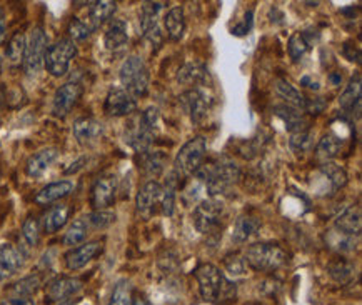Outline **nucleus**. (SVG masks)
Returning a JSON list of instances; mask_svg holds the SVG:
<instances>
[{"label": "nucleus", "instance_id": "31", "mask_svg": "<svg viewBox=\"0 0 362 305\" xmlns=\"http://www.w3.org/2000/svg\"><path fill=\"white\" fill-rule=\"evenodd\" d=\"M70 214H72V208L69 206H56L51 208L44 219V231L47 233L59 232L67 224Z\"/></svg>", "mask_w": 362, "mask_h": 305}, {"label": "nucleus", "instance_id": "36", "mask_svg": "<svg viewBox=\"0 0 362 305\" xmlns=\"http://www.w3.org/2000/svg\"><path fill=\"white\" fill-rule=\"evenodd\" d=\"M87 233H89V225H87V220L77 219L70 224V227L65 232L64 239V245H69V247H74V245H81L82 242L85 240Z\"/></svg>", "mask_w": 362, "mask_h": 305}, {"label": "nucleus", "instance_id": "34", "mask_svg": "<svg viewBox=\"0 0 362 305\" xmlns=\"http://www.w3.org/2000/svg\"><path fill=\"white\" fill-rule=\"evenodd\" d=\"M327 272L336 282L347 283L351 282L354 275H356V269H354L351 262L344 261V258H337V261L331 262V264L327 265Z\"/></svg>", "mask_w": 362, "mask_h": 305}, {"label": "nucleus", "instance_id": "15", "mask_svg": "<svg viewBox=\"0 0 362 305\" xmlns=\"http://www.w3.org/2000/svg\"><path fill=\"white\" fill-rule=\"evenodd\" d=\"M161 197H162V186L159 182L151 181L147 183H144L142 189L139 190L135 199V206H137V212L140 215L149 219L156 214L157 207L161 204Z\"/></svg>", "mask_w": 362, "mask_h": 305}, {"label": "nucleus", "instance_id": "25", "mask_svg": "<svg viewBox=\"0 0 362 305\" xmlns=\"http://www.w3.org/2000/svg\"><path fill=\"white\" fill-rule=\"evenodd\" d=\"M177 81L184 85H206L211 81V75L202 64H187L179 70Z\"/></svg>", "mask_w": 362, "mask_h": 305}, {"label": "nucleus", "instance_id": "13", "mask_svg": "<svg viewBox=\"0 0 362 305\" xmlns=\"http://www.w3.org/2000/svg\"><path fill=\"white\" fill-rule=\"evenodd\" d=\"M26 264V252L12 244L0 245V281H7Z\"/></svg>", "mask_w": 362, "mask_h": 305}, {"label": "nucleus", "instance_id": "6", "mask_svg": "<svg viewBox=\"0 0 362 305\" xmlns=\"http://www.w3.org/2000/svg\"><path fill=\"white\" fill-rule=\"evenodd\" d=\"M49 49V39L47 33L40 25L32 28L31 37H28L26 44V53H24V69L28 75H35L40 72V69L44 67L45 53Z\"/></svg>", "mask_w": 362, "mask_h": 305}, {"label": "nucleus", "instance_id": "2", "mask_svg": "<svg viewBox=\"0 0 362 305\" xmlns=\"http://www.w3.org/2000/svg\"><path fill=\"white\" fill-rule=\"evenodd\" d=\"M244 261L257 272H274L287 262V252L284 247L274 242H259L249 245L244 254Z\"/></svg>", "mask_w": 362, "mask_h": 305}, {"label": "nucleus", "instance_id": "18", "mask_svg": "<svg viewBox=\"0 0 362 305\" xmlns=\"http://www.w3.org/2000/svg\"><path fill=\"white\" fill-rule=\"evenodd\" d=\"M57 157H59V149L56 147H45L39 150L34 156L28 157L26 164V174L32 179L40 177L57 160Z\"/></svg>", "mask_w": 362, "mask_h": 305}, {"label": "nucleus", "instance_id": "4", "mask_svg": "<svg viewBox=\"0 0 362 305\" xmlns=\"http://www.w3.org/2000/svg\"><path fill=\"white\" fill-rule=\"evenodd\" d=\"M119 77L124 85V90L131 97L140 99L147 95L149 83H151V74H149L147 65H145V62L140 57H129L122 64V67H120Z\"/></svg>", "mask_w": 362, "mask_h": 305}, {"label": "nucleus", "instance_id": "28", "mask_svg": "<svg viewBox=\"0 0 362 305\" xmlns=\"http://www.w3.org/2000/svg\"><path fill=\"white\" fill-rule=\"evenodd\" d=\"M165 31H167V35L170 40L177 42L182 39L186 32V15L184 10L181 7H174L170 8L165 15Z\"/></svg>", "mask_w": 362, "mask_h": 305}, {"label": "nucleus", "instance_id": "46", "mask_svg": "<svg viewBox=\"0 0 362 305\" xmlns=\"http://www.w3.org/2000/svg\"><path fill=\"white\" fill-rule=\"evenodd\" d=\"M343 53L345 56V58H349V60H356L357 64H361V52L359 49H356L351 42H345L344 44V49H343Z\"/></svg>", "mask_w": 362, "mask_h": 305}, {"label": "nucleus", "instance_id": "7", "mask_svg": "<svg viewBox=\"0 0 362 305\" xmlns=\"http://www.w3.org/2000/svg\"><path fill=\"white\" fill-rule=\"evenodd\" d=\"M195 279H197L199 290L204 300L207 302H215L220 297L224 283H226V277L220 272L219 267L212 264H202L195 269Z\"/></svg>", "mask_w": 362, "mask_h": 305}, {"label": "nucleus", "instance_id": "32", "mask_svg": "<svg viewBox=\"0 0 362 305\" xmlns=\"http://www.w3.org/2000/svg\"><path fill=\"white\" fill-rule=\"evenodd\" d=\"M340 147H343V142L339 140V137L332 135V133H327V135H324L322 139L319 140L318 149H315V156H318V158L322 162V164H327V162H331L332 158L339 156Z\"/></svg>", "mask_w": 362, "mask_h": 305}, {"label": "nucleus", "instance_id": "3", "mask_svg": "<svg viewBox=\"0 0 362 305\" xmlns=\"http://www.w3.org/2000/svg\"><path fill=\"white\" fill-rule=\"evenodd\" d=\"M207 154V142L202 135H195L189 142L182 145L179 150L176 160H174V170L172 174L176 175L179 181H186L189 175L195 174L199 167L202 165L204 158Z\"/></svg>", "mask_w": 362, "mask_h": 305}, {"label": "nucleus", "instance_id": "43", "mask_svg": "<svg viewBox=\"0 0 362 305\" xmlns=\"http://www.w3.org/2000/svg\"><path fill=\"white\" fill-rule=\"evenodd\" d=\"M290 147L295 152H307L312 147V132L311 131H302L297 133H293L289 140Z\"/></svg>", "mask_w": 362, "mask_h": 305}, {"label": "nucleus", "instance_id": "19", "mask_svg": "<svg viewBox=\"0 0 362 305\" xmlns=\"http://www.w3.org/2000/svg\"><path fill=\"white\" fill-rule=\"evenodd\" d=\"M104 133V125L94 117H81L74 122V137L81 144L97 140Z\"/></svg>", "mask_w": 362, "mask_h": 305}, {"label": "nucleus", "instance_id": "44", "mask_svg": "<svg viewBox=\"0 0 362 305\" xmlns=\"http://www.w3.org/2000/svg\"><path fill=\"white\" fill-rule=\"evenodd\" d=\"M224 264H226V269L232 275H244L245 270H247V264H245L244 257H239V256L226 257Z\"/></svg>", "mask_w": 362, "mask_h": 305}, {"label": "nucleus", "instance_id": "22", "mask_svg": "<svg viewBox=\"0 0 362 305\" xmlns=\"http://www.w3.org/2000/svg\"><path fill=\"white\" fill-rule=\"evenodd\" d=\"M72 190H74L72 181L52 182V183H49V186H45L44 189L35 195V202L39 204V206H49V204L57 202V200L67 197Z\"/></svg>", "mask_w": 362, "mask_h": 305}, {"label": "nucleus", "instance_id": "24", "mask_svg": "<svg viewBox=\"0 0 362 305\" xmlns=\"http://www.w3.org/2000/svg\"><path fill=\"white\" fill-rule=\"evenodd\" d=\"M117 10V3L112 0H99V2H90L89 7V25L90 28H99L104 24L109 22L110 17Z\"/></svg>", "mask_w": 362, "mask_h": 305}, {"label": "nucleus", "instance_id": "54", "mask_svg": "<svg viewBox=\"0 0 362 305\" xmlns=\"http://www.w3.org/2000/svg\"><path fill=\"white\" fill-rule=\"evenodd\" d=\"M2 67H3V64H2V58H0V72H2Z\"/></svg>", "mask_w": 362, "mask_h": 305}, {"label": "nucleus", "instance_id": "35", "mask_svg": "<svg viewBox=\"0 0 362 305\" xmlns=\"http://www.w3.org/2000/svg\"><path fill=\"white\" fill-rule=\"evenodd\" d=\"M26 35L22 32H17L12 35L7 45V58L12 65H20L24 62V53H26Z\"/></svg>", "mask_w": 362, "mask_h": 305}, {"label": "nucleus", "instance_id": "29", "mask_svg": "<svg viewBox=\"0 0 362 305\" xmlns=\"http://www.w3.org/2000/svg\"><path fill=\"white\" fill-rule=\"evenodd\" d=\"M274 110H276L277 117H281V119L284 120L287 129H289L293 133L309 131V129H307L306 119L302 117V112L297 110V108L289 107V106H277Z\"/></svg>", "mask_w": 362, "mask_h": 305}, {"label": "nucleus", "instance_id": "41", "mask_svg": "<svg viewBox=\"0 0 362 305\" xmlns=\"http://www.w3.org/2000/svg\"><path fill=\"white\" fill-rule=\"evenodd\" d=\"M309 44H307L306 39L302 37L301 32H295L294 35H290L289 44H287V50H289V56L293 60L297 62L299 58L304 57V53L309 50Z\"/></svg>", "mask_w": 362, "mask_h": 305}, {"label": "nucleus", "instance_id": "20", "mask_svg": "<svg viewBox=\"0 0 362 305\" xmlns=\"http://www.w3.org/2000/svg\"><path fill=\"white\" fill-rule=\"evenodd\" d=\"M336 229L344 236L351 237H359L361 229H362V215H361V207L352 206L345 211L336 219Z\"/></svg>", "mask_w": 362, "mask_h": 305}, {"label": "nucleus", "instance_id": "1", "mask_svg": "<svg viewBox=\"0 0 362 305\" xmlns=\"http://www.w3.org/2000/svg\"><path fill=\"white\" fill-rule=\"evenodd\" d=\"M195 177L206 182V189L209 192L211 199H220L222 195L229 194L232 187L239 182L240 169L229 158H220L219 162L199 167Z\"/></svg>", "mask_w": 362, "mask_h": 305}, {"label": "nucleus", "instance_id": "23", "mask_svg": "<svg viewBox=\"0 0 362 305\" xmlns=\"http://www.w3.org/2000/svg\"><path fill=\"white\" fill-rule=\"evenodd\" d=\"M129 42V28L127 22L122 19H114L107 27L106 35H104V44L109 50L122 49Z\"/></svg>", "mask_w": 362, "mask_h": 305}, {"label": "nucleus", "instance_id": "8", "mask_svg": "<svg viewBox=\"0 0 362 305\" xmlns=\"http://www.w3.org/2000/svg\"><path fill=\"white\" fill-rule=\"evenodd\" d=\"M224 212L220 199H204L194 208V227L201 233H211L217 227Z\"/></svg>", "mask_w": 362, "mask_h": 305}, {"label": "nucleus", "instance_id": "21", "mask_svg": "<svg viewBox=\"0 0 362 305\" xmlns=\"http://www.w3.org/2000/svg\"><path fill=\"white\" fill-rule=\"evenodd\" d=\"M361 74L357 72L354 77L349 81L347 87H345L343 94H340V99H339V106L345 112H351L354 114V110H356V114L359 115L361 112Z\"/></svg>", "mask_w": 362, "mask_h": 305}, {"label": "nucleus", "instance_id": "50", "mask_svg": "<svg viewBox=\"0 0 362 305\" xmlns=\"http://www.w3.org/2000/svg\"><path fill=\"white\" fill-rule=\"evenodd\" d=\"M132 305H152L145 297H135L132 299Z\"/></svg>", "mask_w": 362, "mask_h": 305}, {"label": "nucleus", "instance_id": "40", "mask_svg": "<svg viewBox=\"0 0 362 305\" xmlns=\"http://www.w3.org/2000/svg\"><path fill=\"white\" fill-rule=\"evenodd\" d=\"M67 32H69V39L70 40H72V42H76V40L81 42V40L89 39L90 33H92V28H90L89 24L82 22L81 19L74 17V19L69 22Z\"/></svg>", "mask_w": 362, "mask_h": 305}, {"label": "nucleus", "instance_id": "26", "mask_svg": "<svg viewBox=\"0 0 362 305\" xmlns=\"http://www.w3.org/2000/svg\"><path fill=\"white\" fill-rule=\"evenodd\" d=\"M40 286H42V281H40L39 275H28V277L12 283L7 289V294L10 295V299H31L40 289Z\"/></svg>", "mask_w": 362, "mask_h": 305}, {"label": "nucleus", "instance_id": "52", "mask_svg": "<svg viewBox=\"0 0 362 305\" xmlns=\"http://www.w3.org/2000/svg\"><path fill=\"white\" fill-rule=\"evenodd\" d=\"M3 100H6V94H3V90L0 89V106H2V104H3Z\"/></svg>", "mask_w": 362, "mask_h": 305}, {"label": "nucleus", "instance_id": "14", "mask_svg": "<svg viewBox=\"0 0 362 305\" xmlns=\"http://www.w3.org/2000/svg\"><path fill=\"white\" fill-rule=\"evenodd\" d=\"M181 104L186 108L187 114L190 115V120L195 125H201L207 119V112H209V100L206 94L199 89L187 90L181 95Z\"/></svg>", "mask_w": 362, "mask_h": 305}, {"label": "nucleus", "instance_id": "51", "mask_svg": "<svg viewBox=\"0 0 362 305\" xmlns=\"http://www.w3.org/2000/svg\"><path fill=\"white\" fill-rule=\"evenodd\" d=\"M340 79H343V77H340V75H334V74L331 75V81L334 82V83H339V82H340Z\"/></svg>", "mask_w": 362, "mask_h": 305}, {"label": "nucleus", "instance_id": "16", "mask_svg": "<svg viewBox=\"0 0 362 305\" xmlns=\"http://www.w3.org/2000/svg\"><path fill=\"white\" fill-rule=\"evenodd\" d=\"M104 245L101 240L87 242V244L79 245V247L72 249L70 252L65 254V265L69 270H79L85 267L90 261H94L99 254L102 252Z\"/></svg>", "mask_w": 362, "mask_h": 305}, {"label": "nucleus", "instance_id": "5", "mask_svg": "<svg viewBox=\"0 0 362 305\" xmlns=\"http://www.w3.org/2000/svg\"><path fill=\"white\" fill-rule=\"evenodd\" d=\"M76 56H77L76 42L70 40L69 37H64V39H59L56 44L47 49L44 65L52 77H62V75L69 72L70 62H72V58Z\"/></svg>", "mask_w": 362, "mask_h": 305}, {"label": "nucleus", "instance_id": "9", "mask_svg": "<svg viewBox=\"0 0 362 305\" xmlns=\"http://www.w3.org/2000/svg\"><path fill=\"white\" fill-rule=\"evenodd\" d=\"M165 2H144L142 8H140V27H142L144 37L156 45V50L161 49L162 45V33L159 28V12L164 8Z\"/></svg>", "mask_w": 362, "mask_h": 305}, {"label": "nucleus", "instance_id": "37", "mask_svg": "<svg viewBox=\"0 0 362 305\" xmlns=\"http://www.w3.org/2000/svg\"><path fill=\"white\" fill-rule=\"evenodd\" d=\"M320 174H322L324 179H327L329 183H331L332 190L343 189L345 183H347V174H345V170L343 167L332 164V162L320 165Z\"/></svg>", "mask_w": 362, "mask_h": 305}, {"label": "nucleus", "instance_id": "38", "mask_svg": "<svg viewBox=\"0 0 362 305\" xmlns=\"http://www.w3.org/2000/svg\"><path fill=\"white\" fill-rule=\"evenodd\" d=\"M107 305H132L131 282L124 279V281H119L115 283L114 290H112V295L109 299V304Z\"/></svg>", "mask_w": 362, "mask_h": 305}, {"label": "nucleus", "instance_id": "27", "mask_svg": "<svg viewBox=\"0 0 362 305\" xmlns=\"http://www.w3.org/2000/svg\"><path fill=\"white\" fill-rule=\"evenodd\" d=\"M261 227V220L254 215H240L239 219L236 220L234 224V231H232V240L236 244H242L249 239V237L254 236Z\"/></svg>", "mask_w": 362, "mask_h": 305}, {"label": "nucleus", "instance_id": "45", "mask_svg": "<svg viewBox=\"0 0 362 305\" xmlns=\"http://www.w3.org/2000/svg\"><path fill=\"white\" fill-rule=\"evenodd\" d=\"M252 22H254V20H252V10H249L247 14H245L244 22L232 28V33H234V35H245V33L251 32Z\"/></svg>", "mask_w": 362, "mask_h": 305}, {"label": "nucleus", "instance_id": "49", "mask_svg": "<svg viewBox=\"0 0 362 305\" xmlns=\"http://www.w3.org/2000/svg\"><path fill=\"white\" fill-rule=\"evenodd\" d=\"M301 83H302L304 87H309V89H314V90H318V89H319L318 83H315V82H311V79H309V77H302Z\"/></svg>", "mask_w": 362, "mask_h": 305}, {"label": "nucleus", "instance_id": "53", "mask_svg": "<svg viewBox=\"0 0 362 305\" xmlns=\"http://www.w3.org/2000/svg\"><path fill=\"white\" fill-rule=\"evenodd\" d=\"M59 305H76L72 302V300H64V302H60Z\"/></svg>", "mask_w": 362, "mask_h": 305}, {"label": "nucleus", "instance_id": "11", "mask_svg": "<svg viewBox=\"0 0 362 305\" xmlns=\"http://www.w3.org/2000/svg\"><path fill=\"white\" fill-rule=\"evenodd\" d=\"M82 287H84V283L81 279L59 275L45 286V299L49 302H64V300H69V297L76 295L77 292H81Z\"/></svg>", "mask_w": 362, "mask_h": 305}, {"label": "nucleus", "instance_id": "33", "mask_svg": "<svg viewBox=\"0 0 362 305\" xmlns=\"http://www.w3.org/2000/svg\"><path fill=\"white\" fill-rule=\"evenodd\" d=\"M165 162H167V157H165L164 154L151 152V150H147V152H140V157H139V164L145 170V174L154 175V177L159 175L162 170H164Z\"/></svg>", "mask_w": 362, "mask_h": 305}, {"label": "nucleus", "instance_id": "47", "mask_svg": "<svg viewBox=\"0 0 362 305\" xmlns=\"http://www.w3.org/2000/svg\"><path fill=\"white\" fill-rule=\"evenodd\" d=\"M0 305H35L32 299H3Z\"/></svg>", "mask_w": 362, "mask_h": 305}, {"label": "nucleus", "instance_id": "48", "mask_svg": "<svg viewBox=\"0 0 362 305\" xmlns=\"http://www.w3.org/2000/svg\"><path fill=\"white\" fill-rule=\"evenodd\" d=\"M6 32H7V22H6V14L0 8V44H2L3 39H6Z\"/></svg>", "mask_w": 362, "mask_h": 305}, {"label": "nucleus", "instance_id": "10", "mask_svg": "<svg viewBox=\"0 0 362 305\" xmlns=\"http://www.w3.org/2000/svg\"><path fill=\"white\" fill-rule=\"evenodd\" d=\"M82 94H84V87L79 82H67L57 89L56 95H54L52 112L56 117H65L77 106L81 100Z\"/></svg>", "mask_w": 362, "mask_h": 305}, {"label": "nucleus", "instance_id": "30", "mask_svg": "<svg viewBox=\"0 0 362 305\" xmlns=\"http://www.w3.org/2000/svg\"><path fill=\"white\" fill-rule=\"evenodd\" d=\"M276 92L281 99H284L287 102V106L297 108V110H304L306 108V97L295 89L294 85H290L289 82L284 81V79H279L276 82Z\"/></svg>", "mask_w": 362, "mask_h": 305}, {"label": "nucleus", "instance_id": "17", "mask_svg": "<svg viewBox=\"0 0 362 305\" xmlns=\"http://www.w3.org/2000/svg\"><path fill=\"white\" fill-rule=\"evenodd\" d=\"M135 99L131 97L124 89H110L104 104V110L112 117L131 115L132 112H135Z\"/></svg>", "mask_w": 362, "mask_h": 305}, {"label": "nucleus", "instance_id": "39", "mask_svg": "<svg viewBox=\"0 0 362 305\" xmlns=\"http://www.w3.org/2000/svg\"><path fill=\"white\" fill-rule=\"evenodd\" d=\"M22 237L24 240L27 242L28 247H35L37 244H39V239H40V225H39V220L35 219V217H27L26 222L22 224Z\"/></svg>", "mask_w": 362, "mask_h": 305}, {"label": "nucleus", "instance_id": "12", "mask_svg": "<svg viewBox=\"0 0 362 305\" xmlns=\"http://www.w3.org/2000/svg\"><path fill=\"white\" fill-rule=\"evenodd\" d=\"M117 194V179L114 175H102L94 182L90 190V204L95 211H106L110 207Z\"/></svg>", "mask_w": 362, "mask_h": 305}, {"label": "nucleus", "instance_id": "42", "mask_svg": "<svg viewBox=\"0 0 362 305\" xmlns=\"http://www.w3.org/2000/svg\"><path fill=\"white\" fill-rule=\"evenodd\" d=\"M87 222L95 229H107L115 222V214L112 211H107V208L106 211H94L87 217Z\"/></svg>", "mask_w": 362, "mask_h": 305}]
</instances>
